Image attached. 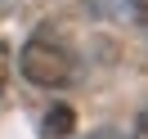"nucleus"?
I'll use <instances>...</instances> for the list:
<instances>
[{"label": "nucleus", "mask_w": 148, "mask_h": 139, "mask_svg": "<svg viewBox=\"0 0 148 139\" xmlns=\"http://www.w3.org/2000/svg\"><path fill=\"white\" fill-rule=\"evenodd\" d=\"M18 67L32 85L40 90H63V85L76 81V49L67 45L58 31L49 27H36L18 49Z\"/></svg>", "instance_id": "1"}, {"label": "nucleus", "mask_w": 148, "mask_h": 139, "mask_svg": "<svg viewBox=\"0 0 148 139\" xmlns=\"http://www.w3.org/2000/svg\"><path fill=\"white\" fill-rule=\"evenodd\" d=\"M76 126V112L67 108V103H54V108H45V121H40V130H45L49 139H67Z\"/></svg>", "instance_id": "2"}, {"label": "nucleus", "mask_w": 148, "mask_h": 139, "mask_svg": "<svg viewBox=\"0 0 148 139\" xmlns=\"http://www.w3.org/2000/svg\"><path fill=\"white\" fill-rule=\"evenodd\" d=\"M9 67H14V49H9V40H0V94L9 85Z\"/></svg>", "instance_id": "3"}, {"label": "nucleus", "mask_w": 148, "mask_h": 139, "mask_svg": "<svg viewBox=\"0 0 148 139\" xmlns=\"http://www.w3.org/2000/svg\"><path fill=\"white\" fill-rule=\"evenodd\" d=\"M130 18L148 27V0H130Z\"/></svg>", "instance_id": "4"}, {"label": "nucleus", "mask_w": 148, "mask_h": 139, "mask_svg": "<svg viewBox=\"0 0 148 139\" xmlns=\"http://www.w3.org/2000/svg\"><path fill=\"white\" fill-rule=\"evenodd\" d=\"M90 139H135V135H126V130H117V126H103V130H94Z\"/></svg>", "instance_id": "5"}, {"label": "nucleus", "mask_w": 148, "mask_h": 139, "mask_svg": "<svg viewBox=\"0 0 148 139\" xmlns=\"http://www.w3.org/2000/svg\"><path fill=\"white\" fill-rule=\"evenodd\" d=\"M144 135H148V112H144Z\"/></svg>", "instance_id": "6"}]
</instances>
